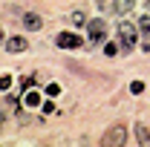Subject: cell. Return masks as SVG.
Here are the masks:
<instances>
[{
    "label": "cell",
    "instance_id": "cell-9",
    "mask_svg": "<svg viewBox=\"0 0 150 147\" xmlns=\"http://www.w3.org/2000/svg\"><path fill=\"white\" fill-rule=\"evenodd\" d=\"M139 35L150 37V18H147V15H142V20H139Z\"/></svg>",
    "mask_w": 150,
    "mask_h": 147
},
{
    "label": "cell",
    "instance_id": "cell-17",
    "mask_svg": "<svg viewBox=\"0 0 150 147\" xmlns=\"http://www.w3.org/2000/svg\"><path fill=\"white\" fill-rule=\"evenodd\" d=\"M0 46H3V29H0Z\"/></svg>",
    "mask_w": 150,
    "mask_h": 147
},
{
    "label": "cell",
    "instance_id": "cell-16",
    "mask_svg": "<svg viewBox=\"0 0 150 147\" xmlns=\"http://www.w3.org/2000/svg\"><path fill=\"white\" fill-rule=\"evenodd\" d=\"M130 92H133V95H139V92H142V81H133V84H130Z\"/></svg>",
    "mask_w": 150,
    "mask_h": 147
},
{
    "label": "cell",
    "instance_id": "cell-2",
    "mask_svg": "<svg viewBox=\"0 0 150 147\" xmlns=\"http://www.w3.org/2000/svg\"><path fill=\"white\" fill-rule=\"evenodd\" d=\"M87 32H90V40L93 43H101L104 40V35H107V23L104 20H87Z\"/></svg>",
    "mask_w": 150,
    "mask_h": 147
},
{
    "label": "cell",
    "instance_id": "cell-11",
    "mask_svg": "<svg viewBox=\"0 0 150 147\" xmlns=\"http://www.w3.org/2000/svg\"><path fill=\"white\" fill-rule=\"evenodd\" d=\"M9 87H12V75H6V72H3V75H0V92H6Z\"/></svg>",
    "mask_w": 150,
    "mask_h": 147
},
{
    "label": "cell",
    "instance_id": "cell-18",
    "mask_svg": "<svg viewBox=\"0 0 150 147\" xmlns=\"http://www.w3.org/2000/svg\"><path fill=\"white\" fill-rule=\"evenodd\" d=\"M98 3H104V0H98Z\"/></svg>",
    "mask_w": 150,
    "mask_h": 147
},
{
    "label": "cell",
    "instance_id": "cell-15",
    "mask_svg": "<svg viewBox=\"0 0 150 147\" xmlns=\"http://www.w3.org/2000/svg\"><path fill=\"white\" fill-rule=\"evenodd\" d=\"M104 52H107V55H115V52H118V46H115V43H107V46H104Z\"/></svg>",
    "mask_w": 150,
    "mask_h": 147
},
{
    "label": "cell",
    "instance_id": "cell-14",
    "mask_svg": "<svg viewBox=\"0 0 150 147\" xmlns=\"http://www.w3.org/2000/svg\"><path fill=\"white\" fill-rule=\"evenodd\" d=\"M20 87H23V92H26L29 87H32V78H29V75H23V78H20Z\"/></svg>",
    "mask_w": 150,
    "mask_h": 147
},
{
    "label": "cell",
    "instance_id": "cell-8",
    "mask_svg": "<svg viewBox=\"0 0 150 147\" xmlns=\"http://www.w3.org/2000/svg\"><path fill=\"white\" fill-rule=\"evenodd\" d=\"M23 104H26V107H38V104H40V95H38V92H23Z\"/></svg>",
    "mask_w": 150,
    "mask_h": 147
},
{
    "label": "cell",
    "instance_id": "cell-3",
    "mask_svg": "<svg viewBox=\"0 0 150 147\" xmlns=\"http://www.w3.org/2000/svg\"><path fill=\"white\" fill-rule=\"evenodd\" d=\"M107 147H115V144H124V127L121 124H115V127H110L107 133H104V139H101Z\"/></svg>",
    "mask_w": 150,
    "mask_h": 147
},
{
    "label": "cell",
    "instance_id": "cell-4",
    "mask_svg": "<svg viewBox=\"0 0 150 147\" xmlns=\"http://www.w3.org/2000/svg\"><path fill=\"white\" fill-rule=\"evenodd\" d=\"M55 43L61 46V49H78V46H81L84 40L75 35V32H61V35L55 37Z\"/></svg>",
    "mask_w": 150,
    "mask_h": 147
},
{
    "label": "cell",
    "instance_id": "cell-1",
    "mask_svg": "<svg viewBox=\"0 0 150 147\" xmlns=\"http://www.w3.org/2000/svg\"><path fill=\"white\" fill-rule=\"evenodd\" d=\"M118 37H121V46H124V49H133V46L139 43V26L121 20V23H118Z\"/></svg>",
    "mask_w": 150,
    "mask_h": 147
},
{
    "label": "cell",
    "instance_id": "cell-5",
    "mask_svg": "<svg viewBox=\"0 0 150 147\" xmlns=\"http://www.w3.org/2000/svg\"><path fill=\"white\" fill-rule=\"evenodd\" d=\"M23 26H26L29 32H35V29H40V26H43V20L38 18L35 12H26V15H23Z\"/></svg>",
    "mask_w": 150,
    "mask_h": 147
},
{
    "label": "cell",
    "instance_id": "cell-10",
    "mask_svg": "<svg viewBox=\"0 0 150 147\" xmlns=\"http://www.w3.org/2000/svg\"><path fill=\"white\" fill-rule=\"evenodd\" d=\"M133 6V0H115V15H127Z\"/></svg>",
    "mask_w": 150,
    "mask_h": 147
},
{
    "label": "cell",
    "instance_id": "cell-13",
    "mask_svg": "<svg viewBox=\"0 0 150 147\" xmlns=\"http://www.w3.org/2000/svg\"><path fill=\"white\" fill-rule=\"evenodd\" d=\"M72 23H87V18H84V12H72Z\"/></svg>",
    "mask_w": 150,
    "mask_h": 147
},
{
    "label": "cell",
    "instance_id": "cell-7",
    "mask_svg": "<svg viewBox=\"0 0 150 147\" xmlns=\"http://www.w3.org/2000/svg\"><path fill=\"white\" fill-rule=\"evenodd\" d=\"M136 141L144 144V147H150V133H147V127H142V124L136 127Z\"/></svg>",
    "mask_w": 150,
    "mask_h": 147
},
{
    "label": "cell",
    "instance_id": "cell-12",
    "mask_svg": "<svg viewBox=\"0 0 150 147\" xmlns=\"http://www.w3.org/2000/svg\"><path fill=\"white\" fill-rule=\"evenodd\" d=\"M58 92H61V87H58V84H49V87H46V95H49V98H55Z\"/></svg>",
    "mask_w": 150,
    "mask_h": 147
},
{
    "label": "cell",
    "instance_id": "cell-6",
    "mask_svg": "<svg viewBox=\"0 0 150 147\" xmlns=\"http://www.w3.org/2000/svg\"><path fill=\"white\" fill-rule=\"evenodd\" d=\"M6 49L9 52H23L26 49V37H9L6 40Z\"/></svg>",
    "mask_w": 150,
    "mask_h": 147
}]
</instances>
